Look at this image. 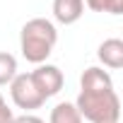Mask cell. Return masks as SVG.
Returning <instances> with one entry per match:
<instances>
[{"instance_id": "obj_1", "label": "cell", "mask_w": 123, "mask_h": 123, "mask_svg": "<svg viewBox=\"0 0 123 123\" xmlns=\"http://www.w3.org/2000/svg\"><path fill=\"white\" fill-rule=\"evenodd\" d=\"M82 121L89 123H118L121 99L113 89V80L104 68H87L80 77V94L75 101Z\"/></svg>"}, {"instance_id": "obj_2", "label": "cell", "mask_w": 123, "mask_h": 123, "mask_svg": "<svg viewBox=\"0 0 123 123\" xmlns=\"http://www.w3.org/2000/svg\"><path fill=\"white\" fill-rule=\"evenodd\" d=\"M58 41V29L46 17L29 19L19 31V51L34 65L46 63V58L53 53V46Z\"/></svg>"}, {"instance_id": "obj_3", "label": "cell", "mask_w": 123, "mask_h": 123, "mask_svg": "<svg viewBox=\"0 0 123 123\" xmlns=\"http://www.w3.org/2000/svg\"><path fill=\"white\" fill-rule=\"evenodd\" d=\"M10 97H12L15 106H19L24 111H34V109H39V106L46 104V99L36 89V85H34V80H31L29 73L15 75V80L10 82Z\"/></svg>"}, {"instance_id": "obj_4", "label": "cell", "mask_w": 123, "mask_h": 123, "mask_svg": "<svg viewBox=\"0 0 123 123\" xmlns=\"http://www.w3.org/2000/svg\"><path fill=\"white\" fill-rule=\"evenodd\" d=\"M29 75H31V80H34V85H36V89L41 92L43 99L55 97L60 89H63V82H65V77H63V73H60V68L48 65V63L36 65V70H31Z\"/></svg>"}, {"instance_id": "obj_5", "label": "cell", "mask_w": 123, "mask_h": 123, "mask_svg": "<svg viewBox=\"0 0 123 123\" xmlns=\"http://www.w3.org/2000/svg\"><path fill=\"white\" fill-rule=\"evenodd\" d=\"M97 58L104 68L121 70L123 68V41L121 39H106L97 48Z\"/></svg>"}, {"instance_id": "obj_6", "label": "cell", "mask_w": 123, "mask_h": 123, "mask_svg": "<svg viewBox=\"0 0 123 123\" xmlns=\"http://www.w3.org/2000/svg\"><path fill=\"white\" fill-rule=\"evenodd\" d=\"M85 15V0H53V17L60 24H75Z\"/></svg>"}, {"instance_id": "obj_7", "label": "cell", "mask_w": 123, "mask_h": 123, "mask_svg": "<svg viewBox=\"0 0 123 123\" xmlns=\"http://www.w3.org/2000/svg\"><path fill=\"white\" fill-rule=\"evenodd\" d=\"M48 123H82V116H80V111H77L75 104L60 101V104H55V106L51 109Z\"/></svg>"}, {"instance_id": "obj_8", "label": "cell", "mask_w": 123, "mask_h": 123, "mask_svg": "<svg viewBox=\"0 0 123 123\" xmlns=\"http://www.w3.org/2000/svg\"><path fill=\"white\" fill-rule=\"evenodd\" d=\"M17 75V58L7 51H0V87L10 85Z\"/></svg>"}, {"instance_id": "obj_9", "label": "cell", "mask_w": 123, "mask_h": 123, "mask_svg": "<svg viewBox=\"0 0 123 123\" xmlns=\"http://www.w3.org/2000/svg\"><path fill=\"white\" fill-rule=\"evenodd\" d=\"M85 5L94 12H109V15H123V0H85Z\"/></svg>"}, {"instance_id": "obj_10", "label": "cell", "mask_w": 123, "mask_h": 123, "mask_svg": "<svg viewBox=\"0 0 123 123\" xmlns=\"http://www.w3.org/2000/svg\"><path fill=\"white\" fill-rule=\"evenodd\" d=\"M12 118H15L12 109L7 106V101L3 99V94H0V123H12Z\"/></svg>"}, {"instance_id": "obj_11", "label": "cell", "mask_w": 123, "mask_h": 123, "mask_svg": "<svg viewBox=\"0 0 123 123\" xmlns=\"http://www.w3.org/2000/svg\"><path fill=\"white\" fill-rule=\"evenodd\" d=\"M12 123H43V118L39 116H31V113H24V116H15Z\"/></svg>"}]
</instances>
